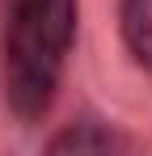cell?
<instances>
[{
    "mask_svg": "<svg viewBox=\"0 0 152 156\" xmlns=\"http://www.w3.org/2000/svg\"><path fill=\"white\" fill-rule=\"evenodd\" d=\"M76 38V0H13L4 26V101L21 122L47 118Z\"/></svg>",
    "mask_w": 152,
    "mask_h": 156,
    "instance_id": "obj_1",
    "label": "cell"
},
{
    "mask_svg": "<svg viewBox=\"0 0 152 156\" xmlns=\"http://www.w3.org/2000/svg\"><path fill=\"white\" fill-rule=\"evenodd\" d=\"M131 139L106 122H68L59 135L47 139V152L55 156H85V152H127Z\"/></svg>",
    "mask_w": 152,
    "mask_h": 156,
    "instance_id": "obj_2",
    "label": "cell"
},
{
    "mask_svg": "<svg viewBox=\"0 0 152 156\" xmlns=\"http://www.w3.org/2000/svg\"><path fill=\"white\" fill-rule=\"evenodd\" d=\"M123 38L135 63L152 68V4L148 0H123Z\"/></svg>",
    "mask_w": 152,
    "mask_h": 156,
    "instance_id": "obj_3",
    "label": "cell"
}]
</instances>
